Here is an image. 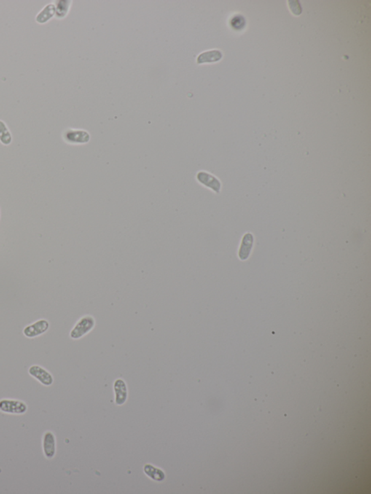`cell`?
<instances>
[{
  "label": "cell",
  "mask_w": 371,
  "mask_h": 494,
  "mask_svg": "<svg viewBox=\"0 0 371 494\" xmlns=\"http://www.w3.org/2000/svg\"><path fill=\"white\" fill-rule=\"evenodd\" d=\"M115 394H116V399L115 403L116 405H123L126 402L128 398V388H127L126 382L123 379L119 378L115 380L113 384Z\"/></svg>",
  "instance_id": "8992f818"
},
{
  "label": "cell",
  "mask_w": 371,
  "mask_h": 494,
  "mask_svg": "<svg viewBox=\"0 0 371 494\" xmlns=\"http://www.w3.org/2000/svg\"><path fill=\"white\" fill-rule=\"evenodd\" d=\"M96 320L92 315H85L78 320L70 333V337L74 340L80 339L93 330Z\"/></svg>",
  "instance_id": "6da1fadb"
},
{
  "label": "cell",
  "mask_w": 371,
  "mask_h": 494,
  "mask_svg": "<svg viewBox=\"0 0 371 494\" xmlns=\"http://www.w3.org/2000/svg\"><path fill=\"white\" fill-rule=\"evenodd\" d=\"M144 472L146 476L153 480V481H158V482L163 481L165 479V478H166V476H165V473H164L163 470L160 469V468H157V467L153 466V465H150V464H146L144 465Z\"/></svg>",
  "instance_id": "ba28073f"
},
{
  "label": "cell",
  "mask_w": 371,
  "mask_h": 494,
  "mask_svg": "<svg viewBox=\"0 0 371 494\" xmlns=\"http://www.w3.org/2000/svg\"><path fill=\"white\" fill-rule=\"evenodd\" d=\"M49 328V323L47 320H39L29 326L25 327L23 333L25 337L33 339L38 337L47 332Z\"/></svg>",
  "instance_id": "5b68a950"
},
{
  "label": "cell",
  "mask_w": 371,
  "mask_h": 494,
  "mask_svg": "<svg viewBox=\"0 0 371 494\" xmlns=\"http://www.w3.org/2000/svg\"><path fill=\"white\" fill-rule=\"evenodd\" d=\"M28 405L25 401L15 398L0 399V412L4 414L22 415L28 411Z\"/></svg>",
  "instance_id": "7a4b0ae2"
},
{
  "label": "cell",
  "mask_w": 371,
  "mask_h": 494,
  "mask_svg": "<svg viewBox=\"0 0 371 494\" xmlns=\"http://www.w3.org/2000/svg\"><path fill=\"white\" fill-rule=\"evenodd\" d=\"M65 141L71 143H83L88 142L89 135L84 130H68L64 134Z\"/></svg>",
  "instance_id": "52a82bcc"
},
{
  "label": "cell",
  "mask_w": 371,
  "mask_h": 494,
  "mask_svg": "<svg viewBox=\"0 0 371 494\" xmlns=\"http://www.w3.org/2000/svg\"><path fill=\"white\" fill-rule=\"evenodd\" d=\"M253 239L251 234H248L244 237L243 242L241 249H240V256L242 259H245L248 257L252 245Z\"/></svg>",
  "instance_id": "8fae6325"
},
{
  "label": "cell",
  "mask_w": 371,
  "mask_h": 494,
  "mask_svg": "<svg viewBox=\"0 0 371 494\" xmlns=\"http://www.w3.org/2000/svg\"><path fill=\"white\" fill-rule=\"evenodd\" d=\"M56 13V7L54 4H49L43 8L42 10L38 14L36 17V21L38 23L44 24L48 22Z\"/></svg>",
  "instance_id": "9c48e42d"
},
{
  "label": "cell",
  "mask_w": 371,
  "mask_h": 494,
  "mask_svg": "<svg viewBox=\"0 0 371 494\" xmlns=\"http://www.w3.org/2000/svg\"><path fill=\"white\" fill-rule=\"evenodd\" d=\"M42 450L45 458L52 460L57 453V441L55 435L50 430L44 432L42 436Z\"/></svg>",
  "instance_id": "3957f363"
},
{
  "label": "cell",
  "mask_w": 371,
  "mask_h": 494,
  "mask_svg": "<svg viewBox=\"0 0 371 494\" xmlns=\"http://www.w3.org/2000/svg\"><path fill=\"white\" fill-rule=\"evenodd\" d=\"M0 141L4 145H9L12 142V135L6 124L1 121H0Z\"/></svg>",
  "instance_id": "7c38bea8"
},
{
  "label": "cell",
  "mask_w": 371,
  "mask_h": 494,
  "mask_svg": "<svg viewBox=\"0 0 371 494\" xmlns=\"http://www.w3.org/2000/svg\"><path fill=\"white\" fill-rule=\"evenodd\" d=\"M222 58V53L218 50L210 51L204 52L199 56L197 63L199 64L206 63H215Z\"/></svg>",
  "instance_id": "30bf717a"
},
{
  "label": "cell",
  "mask_w": 371,
  "mask_h": 494,
  "mask_svg": "<svg viewBox=\"0 0 371 494\" xmlns=\"http://www.w3.org/2000/svg\"><path fill=\"white\" fill-rule=\"evenodd\" d=\"M232 28L236 30H241L245 28V19L243 16L237 15L234 16L231 21Z\"/></svg>",
  "instance_id": "5bb4252c"
},
{
  "label": "cell",
  "mask_w": 371,
  "mask_h": 494,
  "mask_svg": "<svg viewBox=\"0 0 371 494\" xmlns=\"http://www.w3.org/2000/svg\"><path fill=\"white\" fill-rule=\"evenodd\" d=\"M70 3L71 1H57L56 7V17L57 18H61V17H64L66 14L68 13V9L70 7Z\"/></svg>",
  "instance_id": "4fadbf2b"
},
{
  "label": "cell",
  "mask_w": 371,
  "mask_h": 494,
  "mask_svg": "<svg viewBox=\"0 0 371 494\" xmlns=\"http://www.w3.org/2000/svg\"><path fill=\"white\" fill-rule=\"evenodd\" d=\"M28 373L44 386H51L53 384V376L42 367L36 365L31 366L28 369Z\"/></svg>",
  "instance_id": "277c9868"
}]
</instances>
